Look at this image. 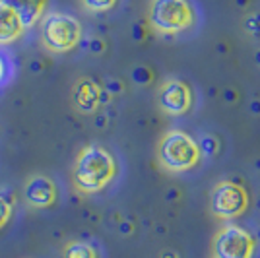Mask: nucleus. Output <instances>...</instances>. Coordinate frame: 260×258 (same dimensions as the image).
<instances>
[{"label": "nucleus", "instance_id": "1", "mask_svg": "<svg viewBox=\"0 0 260 258\" xmlns=\"http://www.w3.org/2000/svg\"><path fill=\"white\" fill-rule=\"evenodd\" d=\"M117 175V162L111 155V151L103 146L91 144L86 146L78 153L74 171H72V183L78 192L95 194L103 190Z\"/></svg>", "mask_w": 260, "mask_h": 258}, {"label": "nucleus", "instance_id": "2", "mask_svg": "<svg viewBox=\"0 0 260 258\" xmlns=\"http://www.w3.org/2000/svg\"><path fill=\"white\" fill-rule=\"evenodd\" d=\"M200 150L196 140L183 130H169L159 142L157 159L167 171L183 173L198 165Z\"/></svg>", "mask_w": 260, "mask_h": 258}, {"label": "nucleus", "instance_id": "3", "mask_svg": "<svg viewBox=\"0 0 260 258\" xmlns=\"http://www.w3.org/2000/svg\"><path fill=\"white\" fill-rule=\"evenodd\" d=\"M41 39L51 53H68L82 39V25L74 16L51 12L41 18Z\"/></svg>", "mask_w": 260, "mask_h": 258}, {"label": "nucleus", "instance_id": "4", "mask_svg": "<svg viewBox=\"0 0 260 258\" xmlns=\"http://www.w3.org/2000/svg\"><path fill=\"white\" fill-rule=\"evenodd\" d=\"M148 20L155 31L179 33L192 25L194 12L186 0H152Z\"/></svg>", "mask_w": 260, "mask_h": 258}, {"label": "nucleus", "instance_id": "5", "mask_svg": "<svg viewBox=\"0 0 260 258\" xmlns=\"http://www.w3.org/2000/svg\"><path fill=\"white\" fill-rule=\"evenodd\" d=\"M249 194L245 186L233 181H219L210 192V212L219 219H233L245 214Z\"/></svg>", "mask_w": 260, "mask_h": 258}, {"label": "nucleus", "instance_id": "6", "mask_svg": "<svg viewBox=\"0 0 260 258\" xmlns=\"http://www.w3.org/2000/svg\"><path fill=\"white\" fill-rule=\"evenodd\" d=\"M256 241L239 225H225L214 239V258H252Z\"/></svg>", "mask_w": 260, "mask_h": 258}, {"label": "nucleus", "instance_id": "7", "mask_svg": "<svg viewBox=\"0 0 260 258\" xmlns=\"http://www.w3.org/2000/svg\"><path fill=\"white\" fill-rule=\"evenodd\" d=\"M159 105L169 115H183L192 105V91L181 80H167L159 91Z\"/></svg>", "mask_w": 260, "mask_h": 258}, {"label": "nucleus", "instance_id": "8", "mask_svg": "<svg viewBox=\"0 0 260 258\" xmlns=\"http://www.w3.org/2000/svg\"><path fill=\"white\" fill-rule=\"evenodd\" d=\"M23 198L33 208H49L56 200V186L45 175H33L23 186Z\"/></svg>", "mask_w": 260, "mask_h": 258}, {"label": "nucleus", "instance_id": "9", "mask_svg": "<svg viewBox=\"0 0 260 258\" xmlns=\"http://www.w3.org/2000/svg\"><path fill=\"white\" fill-rule=\"evenodd\" d=\"M0 2L6 4L12 12H16V16L22 20L25 29L41 22L47 10V0H0Z\"/></svg>", "mask_w": 260, "mask_h": 258}, {"label": "nucleus", "instance_id": "10", "mask_svg": "<svg viewBox=\"0 0 260 258\" xmlns=\"http://www.w3.org/2000/svg\"><path fill=\"white\" fill-rule=\"evenodd\" d=\"M72 101H74L78 111H82V113H93L98 107H101V87L93 80L84 78V80H80L76 86H74Z\"/></svg>", "mask_w": 260, "mask_h": 258}, {"label": "nucleus", "instance_id": "11", "mask_svg": "<svg viewBox=\"0 0 260 258\" xmlns=\"http://www.w3.org/2000/svg\"><path fill=\"white\" fill-rule=\"evenodd\" d=\"M25 27L22 20L16 16V12H12L6 4L0 2V47L18 41Z\"/></svg>", "mask_w": 260, "mask_h": 258}, {"label": "nucleus", "instance_id": "12", "mask_svg": "<svg viewBox=\"0 0 260 258\" xmlns=\"http://www.w3.org/2000/svg\"><path fill=\"white\" fill-rule=\"evenodd\" d=\"M62 258H98L95 248L82 241H70L62 250Z\"/></svg>", "mask_w": 260, "mask_h": 258}, {"label": "nucleus", "instance_id": "13", "mask_svg": "<svg viewBox=\"0 0 260 258\" xmlns=\"http://www.w3.org/2000/svg\"><path fill=\"white\" fill-rule=\"evenodd\" d=\"M14 62H12L10 54L6 53V51H2V47H0V87L8 86L12 82V78H14Z\"/></svg>", "mask_w": 260, "mask_h": 258}, {"label": "nucleus", "instance_id": "14", "mask_svg": "<svg viewBox=\"0 0 260 258\" xmlns=\"http://www.w3.org/2000/svg\"><path fill=\"white\" fill-rule=\"evenodd\" d=\"M196 144H198L200 155H206V157H214L219 151V140L212 134H202L200 140H196Z\"/></svg>", "mask_w": 260, "mask_h": 258}, {"label": "nucleus", "instance_id": "15", "mask_svg": "<svg viewBox=\"0 0 260 258\" xmlns=\"http://www.w3.org/2000/svg\"><path fill=\"white\" fill-rule=\"evenodd\" d=\"M243 29L249 33L250 37L260 39V12H250L243 18Z\"/></svg>", "mask_w": 260, "mask_h": 258}, {"label": "nucleus", "instance_id": "16", "mask_svg": "<svg viewBox=\"0 0 260 258\" xmlns=\"http://www.w3.org/2000/svg\"><path fill=\"white\" fill-rule=\"evenodd\" d=\"M80 2L89 12H109L117 4V0H80Z\"/></svg>", "mask_w": 260, "mask_h": 258}, {"label": "nucleus", "instance_id": "17", "mask_svg": "<svg viewBox=\"0 0 260 258\" xmlns=\"http://www.w3.org/2000/svg\"><path fill=\"white\" fill-rule=\"evenodd\" d=\"M132 80L138 84V86H148V84H152L153 80V74L152 70L148 68V66H136V68H132Z\"/></svg>", "mask_w": 260, "mask_h": 258}, {"label": "nucleus", "instance_id": "18", "mask_svg": "<svg viewBox=\"0 0 260 258\" xmlns=\"http://www.w3.org/2000/svg\"><path fill=\"white\" fill-rule=\"evenodd\" d=\"M10 217H12V204L0 194V229L10 221Z\"/></svg>", "mask_w": 260, "mask_h": 258}, {"label": "nucleus", "instance_id": "19", "mask_svg": "<svg viewBox=\"0 0 260 258\" xmlns=\"http://www.w3.org/2000/svg\"><path fill=\"white\" fill-rule=\"evenodd\" d=\"M105 91H107L109 95H117V93H120V91H122V84H120V80H107Z\"/></svg>", "mask_w": 260, "mask_h": 258}, {"label": "nucleus", "instance_id": "20", "mask_svg": "<svg viewBox=\"0 0 260 258\" xmlns=\"http://www.w3.org/2000/svg\"><path fill=\"white\" fill-rule=\"evenodd\" d=\"M221 97H223V101H228V103H235L239 99V93L233 87H225V89L221 91Z\"/></svg>", "mask_w": 260, "mask_h": 258}, {"label": "nucleus", "instance_id": "21", "mask_svg": "<svg viewBox=\"0 0 260 258\" xmlns=\"http://www.w3.org/2000/svg\"><path fill=\"white\" fill-rule=\"evenodd\" d=\"M89 51H91V53H103V51H105V43H103V41H101V39H93V41H91V45H89Z\"/></svg>", "mask_w": 260, "mask_h": 258}, {"label": "nucleus", "instance_id": "22", "mask_svg": "<svg viewBox=\"0 0 260 258\" xmlns=\"http://www.w3.org/2000/svg\"><path fill=\"white\" fill-rule=\"evenodd\" d=\"M249 111L252 115H260V99L258 97H254V99H250L249 103Z\"/></svg>", "mask_w": 260, "mask_h": 258}, {"label": "nucleus", "instance_id": "23", "mask_svg": "<svg viewBox=\"0 0 260 258\" xmlns=\"http://www.w3.org/2000/svg\"><path fill=\"white\" fill-rule=\"evenodd\" d=\"M132 229H134V227H132V223H130V221H122V223L119 225L120 235H130V233H132Z\"/></svg>", "mask_w": 260, "mask_h": 258}, {"label": "nucleus", "instance_id": "24", "mask_svg": "<svg viewBox=\"0 0 260 258\" xmlns=\"http://www.w3.org/2000/svg\"><path fill=\"white\" fill-rule=\"evenodd\" d=\"M142 37H144V31H142L140 25H136V27H134V39H136V41H140Z\"/></svg>", "mask_w": 260, "mask_h": 258}, {"label": "nucleus", "instance_id": "25", "mask_svg": "<svg viewBox=\"0 0 260 258\" xmlns=\"http://www.w3.org/2000/svg\"><path fill=\"white\" fill-rule=\"evenodd\" d=\"M161 258H179V254L173 250H165V252H161Z\"/></svg>", "mask_w": 260, "mask_h": 258}, {"label": "nucleus", "instance_id": "26", "mask_svg": "<svg viewBox=\"0 0 260 258\" xmlns=\"http://www.w3.org/2000/svg\"><path fill=\"white\" fill-rule=\"evenodd\" d=\"M254 62H256V66H260V49L254 51Z\"/></svg>", "mask_w": 260, "mask_h": 258}, {"label": "nucleus", "instance_id": "27", "mask_svg": "<svg viewBox=\"0 0 260 258\" xmlns=\"http://www.w3.org/2000/svg\"><path fill=\"white\" fill-rule=\"evenodd\" d=\"M235 2H237V6L243 8V6H247V2H249V0H235Z\"/></svg>", "mask_w": 260, "mask_h": 258}, {"label": "nucleus", "instance_id": "28", "mask_svg": "<svg viewBox=\"0 0 260 258\" xmlns=\"http://www.w3.org/2000/svg\"><path fill=\"white\" fill-rule=\"evenodd\" d=\"M254 167H256V169H260V159H256V162H254Z\"/></svg>", "mask_w": 260, "mask_h": 258}]
</instances>
